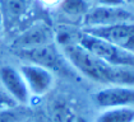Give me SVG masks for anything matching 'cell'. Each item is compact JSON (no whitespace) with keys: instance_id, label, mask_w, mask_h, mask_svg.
Wrapping results in <instances>:
<instances>
[{"instance_id":"obj_5","label":"cell","mask_w":134,"mask_h":122,"mask_svg":"<svg viewBox=\"0 0 134 122\" xmlns=\"http://www.w3.org/2000/svg\"><path fill=\"white\" fill-rule=\"evenodd\" d=\"M84 32L92 34L94 37L102 38L115 46L123 48L134 55V23H119L107 27L98 28H86Z\"/></svg>"},{"instance_id":"obj_3","label":"cell","mask_w":134,"mask_h":122,"mask_svg":"<svg viewBox=\"0 0 134 122\" xmlns=\"http://www.w3.org/2000/svg\"><path fill=\"white\" fill-rule=\"evenodd\" d=\"M78 45H81L86 50L92 52L94 56L103 60L107 64H111L115 66H125V68H133L134 69V55L123 50L107 41L94 37L87 32H79Z\"/></svg>"},{"instance_id":"obj_19","label":"cell","mask_w":134,"mask_h":122,"mask_svg":"<svg viewBox=\"0 0 134 122\" xmlns=\"http://www.w3.org/2000/svg\"><path fill=\"white\" fill-rule=\"evenodd\" d=\"M126 1H130V3H132V4L134 5V0H126Z\"/></svg>"},{"instance_id":"obj_4","label":"cell","mask_w":134,"mask_h":122,"mask_svg":"<svg viewBox=\"0 0 134 122\" xmlns=\"http://www.w3.org/2000/svg\"><path fill=\"white\" fill-rule=\"evenodd\" d=\"M132 19L133 14L124 7H107L100 4L88 9L83 17V24L86 28H98L119 23H128L132 22Z\"/></svg>"},{"instance_id":"obj_8","label":"cell","mask_w":134,"mask_h":122,"mask_svg":"<svg viewBox=\"0 0 134 122\" xmlns=\"http://www.w3.org/2000/svg\"><path fill=\"white\" fill-rule=\"evenodd\" d=\"M0 83L4 92L10 97L15 103H27L30 99V92L23 80L19 70L10 65H4L0 68Z\"/></svg>"},{"instance_id":"obj_15","label":"cell","mask_w":134,"mask_h":122,"mask_svg":"<svg viewBox=\"0 0 134 122\" xmlns=\"http://www.w3.org/2000/svg\"><path fill=\"white\" fill-rule=\"evenodd\" d=\"M15 106H17V103L5 92H0V109L10 108V107H15Z\"/></svg>"},{"instance_id":"obj_18","label":"cell","mask_w":134,"mask_h":122,"mask_svg":"<svg viewBox=\"0 0 134 122\" xmlns=\"http://www.w3.org/2000/svg\"><path fill=\"white\" fill-rule=\"evenodd\" d=\"M43 1H46V3H49V4H54V3H58V1H60V0H43Z\"/></svg>"},{"instance_id":"obj_7","label":"cell","mask_w":134,"mask_h":122,"mask_svg":"<svg viewBox=\"0 0 134 122\" xmlns=\"http://www.w3.org/2000/svg\"><path fill=\"white\" fill-rule=\"evenodd\" d=\"M94 104L102 109L116 107H133L134 87L109 85L92 95Z\"/></svg>"},{"instance_id":"obj_16","label":"cell","mask_w":134,"mask_h":122,"mask_svg":"<svg viewBox=\"0 0 134 122\" xmlns=\"http://www.w3.org/2000/svg\"><path fill=\"white\" fill-rule=\"evenodd\" d=\"M126 3V0H100L101 5H107V7H123Z\"/></svg>"},{"instance_id":"obj_13","label":"cell","mask_w":134,"mask_h":122,"mask_svg":"<svg viewBox=\"0 0 134 122\" xmlns=\"http://www.w3.org/2000/svg\"><path fill=\"white\" fill-rule=\"evenodd\" d=\"M73 114L70 113V109L68 108V106H65L64 103H55L54 108H52V120L54 122H68L70 120Z\"/></svg>"},{"instance_id":"obj_11","label":"cell","mask_w":134,"mask_h":122,"mask_svg":"<svg viewBox=\"0 0 134 122\" xmlns=\"http://www.w3.org/2000/svg\"><path fill=\"white\" fill-rule=\"evenodd\" d=\"M94 122H134L133 107H116L103 109Z\"/></svg>"},{"instance_id":"obj_1","label":"cell","mask_w":134,"mask_h":122,"mask_svg":"<svg viewBox=\"0 0 134 122\" xmlns=\"http://www.w3.org/2000/svg\"><path fill=\"white\" fill-rule=\"evenodd\" d=\"M62 51L73 69L91 80L106 85L134 87L133 68L107 64L78 43L68 45Z\"/></svg>"},{"instance_id":"obj_12","label":"cell","mask_w":134,"mask_h":122,"mask_svg":"<svg viewBox=\"0 0 134 122\" xmlns=\"http://www.w3.org/2000/svg\"><path fill=\"white\" fill-rule=\"evenodd\" d=\"M60 10L68 17H84L88 11V4L86 0H60Z\"/></svg>"},{"instance_id":"obj_6","label":"cell","mask_w":134,"mask_h":122,"mask_svg":"<svg viewBox=\"0 0 134 122\" xmlns=\"http://www.w3.org/2000/svg\"><path fill=\"white\" fill-rule=\"evenodd\" d=\"M19 72L23 80L26 81L30 94H33L36 97L45 95L54 87V74L50 70L36 64H22L19 66Z\"/></svg>"},{"instance_id":"obj_10","label":"cell","mask_w":134,"mask_h":122,"mask_svg":"<svg viewBox=\"0 0 134 122\" xmlns=\"http://www.w3.org/2000/svg\"><path fill=\"white\" fill-rule=\"evenodd\" d=\"M30 8V0H0V14L10 22L19 20Z\"/></svg>"},{"instance_id":"obj_9","label":"cell","mask_w":134,"mask_h":122,"mask_svg":"<svg viewBox=\"0 0 134 122\" xmlns=\"http://www.w3.org/2000/svg\"><path fill=\"white\" fill-rule=\"evenodd\" d=\"M54 42V32L49 26L43 23H37L19 34L12 45L14 51L32 50Z\"/></svg>"},{"instance_id":"obj_17","label":"cell","mask_w":134,"mask_h":122,"mask_svg":"<svg viewBox=\"0 0 134 122\" xmlns=\"http://www.w3.org/2000/svg\"><path fill=\"white\" fill-rule=\"evenodd\" d=\"M68 122H86V120L82 117H78V116H72Z\"/></svg>"},{"instance_id":"obj_2","label":"cell","mask_w":134,"mask_h":122,"mask_svg":"<svg viewBox=\"0 0 134 122\" xmlns=\"http://www.w3.org/2000/svg\"><path fill=\"white\" fill-rule=\"evenodd\" d=\"M14 52L18 57L26 60L27 62L42 66L50 70L52 74L59 72L64 76H74V71H73L74 69L65 59L63 51L59 50V47L54 42L37 48L14 51Z\"/></svg>"},{"instance_id":"obj_14","label":"cell","mask_w":134,"mask_h":122,"mask_svg":"<svg viewBox=\"0 0 134 122\" xmlns=\"http://www.w3.org/2000/svg\"><path fill=\"white\" fill-rule=\"evenodd\" d=\"M0 122H23V113L15 111V107L0 109Z\"/></svg>"}]
</instances>
